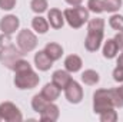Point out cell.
Here are the masks:
<instances>
[{
	"label": "cell",
	"instance_id": "cell-27",
	"mask_svg": "<svg viewBox=\"0 0 123 122\" xmlns=\"http://www.w3.org/2000/svg\"><path fill=\"white\" fill-rule=\"evenodd\" d=\"M16 3H17V0H0V9L9 12L16 7Z\"/></svg>",
	"mask_w": 123,
	"mask_h": 122
},
{
	"label": "cell",
	"instance_id": "cell-30",
	"mask_svg": "<svg viewBox=\"0 0 123 122\" xmlns=\"http://www.w3.org/2000/svg\"><path fill=\"white\" fill-rule=\"evenodd\" d=\"M10 45H13L10 34L1 33V34H0V49H1V47H7V46H10Z\"/></svg>",
	"mask_w": 123,
	"mask_h": 122
},
{
	"label": "cell",
	"instance_id": "cell-4",
	"mask_svg": "<svg viewBox=\"0 0 123 122\" xmlns=\"http://www.w3.org/2000/svg\"><path fill=\"white\" fill-rule=\"evenodd\" d=\"M16 45L25 55L30 53L37 46V36L29 29H23L16 36Z\"/></svg>",
	"mask_w": 123,
	"mask_h": 122
},
{
	"label": "cell",
	"instance_id": "cell-6",
	"mask_svg": "<svg viewBox=\"0 0 123 122\" xmlns=\"http://www.w3.org/2000/svg\"><path fill=\"white\" fill-rule=\"evenodd\" d=\"M0 119L4 122H22L23 115L13 102L4 101L0 103Z\"/></svg>",
	"mask_w": 123,
	"mask_h": 122
},
{
	"label": "cell",
	"instance_id": "cell-17",
	"mask_svg": "<svg viewBox=\"0 0 123 122\" xmlns=\"http://www.w3.org/2000/svg\"><path fill=\"white\" fill-rule=\"evenodd\" d=\"M49 26H50V25H49L47 19L42 17L40 14L34 16L33 20H31V27H33V30L36 32V33H39V34H44L46 32L49 30Z\"/></svg>",
	"mask_w": 123,
	"mask_h": 122
},
{
	"label": "cell",
	"instance_id": "cell-23",
	"mask_svg": "<svg viewBox=\"0 0 123 122\" xmlns=\"http://www.w3.org/2000/svg\"><path fill=\"white\" fill-rule=\"evenodd\" d=\"M87 10L94 14H100L105 12V4L103 0H89L87 1Z\"/></svg>",
	"mask_w": 123,
	"mask_h": 122
},
{
	"label": "cell",
	"instance_id": "cell-2",
	"mask_svg": "<svg viewBox=\"0 0 123 122\" xmlns=\"http://www.w3.org/2000/svg\"><path fill=\"white\" fill-rule=\"evenodd\" d=\"M14 86L17 89H22V91H29L33 89L39 85L40 82V78L39 75L33 70V68H27L25 70H19V72H14Z\"/></svg>",
	"mask_w": 123,
	"mask_h": 122
},
{
	"label": "cell",
	"instance_id": "cell-10",
	"mask_svg": "<svg viewBox=\"0 0 123 122\" xmlns=\"http://www.w3.org/2000/svg\"><path fill=\"white\" fill-rule=\"evenodd\" d=\"M70 75H72V73H70V72H67L66 69L55 70V72H53V75H52V82H53L57 88H60L62 91H64V89H66V86L73 81V78H72Z\"/></svg>",
	"mask_w": 123,
	"mask_h": 122
},
{
	"label": "cell",
	"instance_id": "cell-34",
	"mask_svg": "<svg viewBox=\"0 0 123 122\" xmlns=\"http://www.w3.org/2000/svg\"><path fill=\"white\" fill-rule=\"evenodd\" d=\"M116 91H117V93L122 96V99H123V85H120L119 88H116Z\"/></svg>",
	"mask_w": 123,
	"mask_h": 122
},
{
	"label": "cell",
	"instance_id": "cell-25",
	"mask_svg": "<svg viewBox=\"0 0 123 122\" xmlns=\"http://www.w3.org/2000/svg\"><path fill=\"white\" fill-rule=\"evenodd\" d=\"M123 0H103L105 4V12L107 13H116L122 7Z\"/></svg>",
	"mask_w": 123,
	"mask_h": 122
},
{
	"label": "cell",
	"instance_id": "cell-28",
	"mask_svg": "<svg viewBox=\"0 0 123 122\" xmlns=\"http://www.w3.org/2000/svg\"><path fill=\"white\" fill-rule=\"evenodd\" d=\"M113 79L119 83H123V66L117 65L115 69H113Z\"/></svg>",
	"mask_w": 123,
	"mask_h": 122
},
{
	"label": "cell",
	"instance_id": "cell-16",
	"mask_svg": "<svg viewBox=\"0 0 123 122\" xmlns=\"http://www.w3.org/2000/svg\"><path fill=\"white\" fill-rule=\"evenodd\" d=\"M43 50L47 53V56H49L53 62L59 61L62 56H63V47H62L59 43H56V42H49V43L44 46Z\"/></svg>",
	"mask_w": 123,
	"mask_h": 122
},
{
	"label": "cell",
	"instance_id": "cell-19",
	"mask_svg": "<svg viewBox=\"0 0 123 122\" xmlns=\"http://www.w3.org/2000/svg\"><path fill=\"white\" fill-rule=\"evenodd\" d=\"M99 81H100V76H99V73H97L96 70H93V69H86V70L82 73V82H83L85 85H87V86H94V85H97Z\"/></svg>",
	"mask_w": 123,
	"mask_h": 122
},
{
	"label": "cell",
	"instance_id": "cell-7",
	"mask_svg": "<svg viewBox=\"0 0 123 122\" xmlns=\"http://www.w3.org/2000/svg\"><path fill=\"white\" fill-rule=\"evenodd\" d=\"M64 96H66L67 102H70V103H73V105L80 103L82 99H83V88L80 86L79 82L72 81V82L66 86V89H64Z\"/></svg>",
	"mask_w": 123,
	"mask_h": 122
},
{
	"label": "cell",
	"instance_id": "cell-18",
	"mask_svg": "<svg viewBox=\"0 0 123 122\" xmlns=\"http://www.w3.org/2000/svg\"><path fill=\"white\" fill-rule=\"evenodd\" d=\"M119 53V47L115 42V39H107L103 45V56L106 59H113Z\"/></svg>",
	"mask_w": 123,
	"mask_h": 122
},
{
	"label": "cell",
	"instance_id": "cell-32",
	"mask_svg": "<svg viewBox=\"0 0 123 122\" xmlns=\"http://www.w3.org/2000/svg\"><path fill=\"white\" fill-rule=\"evenodd\" d=\"M64 1H66L69 6H72V7H73V6H80V4L83 3V0H64Z\"/></svg>",
	"mask_w": 123,
	"mask_h": 122
},
{
	"label": "cell",
	"instance_id": "cell-31",
	"mask_svg": "<svg viewBox=\"0 0 123 122\" xmlns=\"http://www.w3.org/2000/svg\"><path fill=\"white\" fill-rule=\"evenodd\" d=\"M113 39H115V42H116V45H117L119 50H122V52H123V32H117V33H116V36H115Z\"/></svg>",
	"mask_w": 123,
	"mask_h": 122
},
{
	"label": "cell",
	"instance_id": "cell-24",
	"mask_svg": "<svg viewBox=\"0 0 123 122\" xmlns=\"http://www.w3.org/2000/svg\"><path fill=\"white\" fill-rule=\"evenodd\" d=\"M99 118H100L102 122H116L117 121V112L115 111V108H110V109H106V111L100 112Z\"/></svg>",
	"mask_w": 123,
	"mask_h": 122
},
{
	"label": "cell",
	"instance_id": "cell-29",
	"mask_svg": "<svg viewBox=\"0 0 123 122\" xmlns=\"http://www.w3.org/2000/svg\"><path fill=\"white\" fill-rule=\"evenodd\" d=\"M112 96H113V103H115V108H123V99L122 96L117 93L116 88L112 89Z\"/></svg>",
	"mask_w": 123,
	"mask_h": 122
},
{
	"label": "cell",
	"instance_id": "cell-20",
	"mask_svg": "<svg viewBox=\"0 0 123 122\" xmlns=\"http://www.w3.org/2000/svg\"><path fill=\"white\" fill-rule=\"evenodd\" d=\"M49 103V101L42 95V93H37V95H34L33 96V99H31V108H33V111L34 112H37V114H40L44 108H46V105Z\"/></svg>",
	"mask_w": 123,
	"mask_h": 122
},
{
	"label": "cell",
	"instance_id": "cell-14",
	"mask_svg": "<svg viewBox=\"0 0 123 122\" xmlns=\"http://www.w3.org/2000/svg\"><path fill=\"white\" fill-rule=\"evenodd\" d=\"M83 66V62H82V58L77 56V55H69L66 56L64 59V69L70 73H76L82 69Z\"/></svg>",
	"mask_w": 123,
	"mask_h": 122
},
{
	"label": "cell",
	"instance_id": "cell-3",
	"mask_svg": "<svg viewBox=\"0 0 123 122\" xmlns=\"http://www.w3.org/2000/svg\"><path fill=\"white\" fill-rule=\"evenodd\" d=\"M110 108H115L112 89H97L93 93V112L100 114Z\"/></svg>",
	"mask_w": 123,
	"mask_h": 122
},
{
	"label": "cell",
	"instance_id": "cell-13",
	"mask_svg": "<svg viewBox=\"0 0 123 122\" xmlns=\"http://www.w3.org/2000/svg\"><path fill=\"white\" fill-rule=\"evenodd\" d=\"M47 22L53 29H62L66 20H64V16H63V13L60 10L53 7L47 12Z\"/></svg>",
	"mask_w": 123,
	"mask_h": 122
},
{
	"label": "cell",
	"instance_id": "cell-11",
	"mask_svg": "<svg viewBox=\"0 0 123 122\" xmlns=\"http://www.w3.org/2000/svg\"><path fill=\"white\" fill-rule=\"evenodd\" d=\"M40 115V121L43 122H55L59 119L60 116V111H59V106L55 103V102H49L46 105V108L39 114Z\"/></svg>",
	"mask_w": 123,
	"mask_h": 122
},
{
	"label": "cell",
	"instance_id": "cell-22",
	"mask_svg": "<svg viewBox=\"0 0 123 122\" xmlns=\"http://www.w3.org/2000/svg\"><path fill=\"white\" fill-rule=\"evenodd\" d=\"M109 26H110L113 30L123 32V16L122 14L113 13V14L109 17Z\"/></svg>",
	"mask_w": 123,
	"mask_h": 122
},
{
	"label": "cell",
	"instance_id": "cell-8",
	"mask_svg": "<svg viewBox=\"0 0 123 122\" xmlns=\"http://www.w3.org/2000/svg\"><path fill=\"white\" fill-rule=\"evenodd\" d=\"M105 30H87V36L85 39V47L89 52H96L102 46Z\"/></svg>",
	"mask_w": 123,
	"mask_h": 122
},
{
	"label": "cell",
	"instance_id": "cell-1",
	"mask_svg": "<svg viewBox=\"0 0 123 122\" xmlns=\"http://www.w3.org/2000/svg\"><path fill=\"white\" fill-rule=\"evenodd\" d=\"M63 16L72 29H80L82 26H85V23L89 22V10L87 7H83L82 4L66 9L63 12Z\"/></svg>",
	"mask_w": 123,
	"mask_h": 122
},
{
	"label": "cell",
	"instance_id": "cell-35",
	"mask_svg": "<svg viewBox=\"0 0 123 122\" xmlns=\"http://www.w3.org/2000/svg\"><path fill=\"white\" fill-rule=\"evenodd\" d=\"M0 121H1V119H0Z\"/></svg>",
	"mask_w": 123,
	"mask_h": 122
},
{
	"label": "cell",
	"instance_id": "cell-21",
	"mask_svg": "<svg viewBox=\"0 0 123 122\" xmlns=\"http://www.w3.org/2000/svg\"><path fill=\"white\" fill-rule=\"evenodd\" d=\"M49 3L47 0H31L30 1V9L36 13V14H42L47 10Z\"/></svg>",
	"mask_w": 123,
	"mask_h": 122
},
{
	"label": "cell",
	"instance_id": "cell-33",
	"mask_svg": "<svg viewBox=\"0 0 123 122\" xmlns=\"http://www.w3.org/2000/svg\"><path fill=\"white\" fill-rule=\"evenodd\" d=\"M117 65H120V66H123V52L119 55V58H117Z\"/></svg>",
	"mask_w": 123,
	"mask_h": 122
},
{
	"label": "cell",
	"instance_id": "cell-12",
	"mask_svg": "<svg viewBox=\"0 0 123 122\" xmlns=\"http://www.w3.org/2000/svg\"><path fill=\"white\" fill-rule=\"evenodd\" d=\"M34 66L39 70L46 72L53 66V61L47 56V53L44 50H39L37 53H34Z\"/></svg>",
	"mask_w": 123,
	"mask_h": 122
},
{
	"label": "cell",
	"instance_id": "cell-9",
	"mask_svg": "<svg viewBox=\"0 0 123 122\" xmlns=\"http://www.w3.org/2000/svg\"><path fill=\"white\" fill-rule=\"evenodd\" d=\"M19 26H20V20L14 14H7V16L1 17V20H0V30H1V33L10 34V36L13 33H16Z\"/></svg>",
	"mask_w": 123,
	"mask_h": 122
},
{
	"label": "cell",
	"instance_id": "cell-5",
	"mask_svg": "<svg viewBox=\"0 0 123 122\" xmlns=\"http://www.w3.org/2000/svg\"><path fill=\"white\" fill-rule=\"evenodd\" d=\"M23 55L25 53L19 47H16L14 45H10L7 47H1L0 49V63L3 66H6L7 69L12 70L13 66H14V63L19 61V59H22Z\"/></svg>",
	"mask_w": 123,
	"mask_h": 122
},
{
	"label": "cell",
	"instance_id": "cell-26",
	"mask_svg": "<svg viewBox=\"0 0 123 122\" xmlns=\"http://www.w3.org/2000/svg\"><path fill=\"white\" fill-rule=\"evenodd\" d=\"M87 30H105V20L102 17H94L87 22Z\"/></svg>",
	"mask_w": 123,
	"mask_h": 122
},
{
	"label": "cell",
	"instance_id": "cell-15",
	"mask_svg": "<svg viewBox=\"0 0 123 122\" xmlns=\"http://www.w3.org/2000/svg\"><path fill=\"white\" fill-rule=\"evenodd\" d=\"M60 92H62L60 88H57L53 82H50V83H46V85L43 86V89H42L40 93H42V95L49 101V102H55L56 99H59Z\"/></svg>",
	"mask_w": 123,
	"mask_h": 122
}]
</instances>
